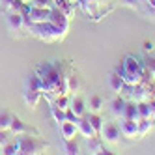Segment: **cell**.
<instances>
[{
  "mask_svg": "<svg viewBox=\"0 0 155 155\" xmlns=\"http://www.w3.org/2000/svg\"><path fill=\"white\" fill-rule=\"evenodd\" d=\"M49 13H51V9L45 6H32L28 19L34 21V23H43V21H49Z\"/></svg>",
  "mask_w": 155,
  "mask_h": 155,
  "instance_id": "277c9868",
  "label": "cell"
},
{
  "mask_svg": "<svg viewBox=\"0 0 155 155\" xmlns=\"http://www.w3.org/2000/svg\"><path fill=\"white\" fill-rule=\"evenodd\" d=\"M88 120H90L94 131L99 135V133H101V129H103V120H101V116H99L97 112H94V114H90V118H88Z\"/></svg>",
  "mask_w": 155,
  "mask_h": 155,
  "instance_id": "e0dca14e",
  "label": "cell"
},
{
  "mask_svg": "<svg viewBox=\"0 0 155 155\" xmlns=\"http://www.w3.org/2000/svg\"><path fill=\"white\" fill-rule=\"evenodd\" d=\"M52 116H54V120L56 121H65V110L64 108H58V107H52Z\"/></svg>",
  "mask_w": 155,
  "mask_h": 155,
  "instance_id": "603a6c76",
  "label": "cell"
},
{
  "mask_svg": "<svg viewBox=\"0 0 155 155\" xmlns=\"http://www.w3.org/2000/svg\"><path fill=\"white\" fill-rule=\"evenodd\" d=\"M19 142V153H41L43 150H47L49 146L43 144L38 138H26L25 135H21V138H17Z\"/></svg>",
  "mask_w": 155,
  "mask_h": 155,
  "instance_id": "6da1fadb",
  "label": "cell"
},
{
  "mask_svg": "<svg viewBox=\"0 0 155 155\" xmlns=\"http://www.w3.org/2000/svg\"><path fill=\"white\" fill-rule=\"evenodd\" d=\"M79 133L82 137H86V138H92V137H97V133L94 131V127H92V124H90V120H86L84 116L79 120Z\"/></svg>",
  "mask_w": 155,
  "mask_h": 155,
  "instance_id": "9c48e42d",
  "label": "cell"
},
{
  "mask_svg": "<svg viewBox=\"0 0 155 155\" xmlns=\"http://www.w3.org/2000/svg\"><path fill=\"white\" fill-rule=\"evenodd\" d=\"M60 133H62V137L65 140H71L75 138V135L79 133V125L75 124V121H69V120H65L60 124Z\"/></svg>",
  "mask_w": 155,
  "mask_h": 155,
  "instance_id": "8992f818",
  "label": "cell"
},
{
  "mask_svg": "<svg viewBox=\"0 0 155 155\" xmlns=\"http://www.w3.org/2000/svg\"><path fill=\"white\" fill-rule=\"evenodd\" d=\"M9 131L13 133V137H21V135H26V133H30L32 129L25 124L23 120H21L19 116H13L12 120V127H9Z\"/></svg>",
  "mask_w": 155,
  "mask_h": 155,
  "instance_id": "ba28073f",
  "label": "cell"
},
{
  "mask_svg": "<svg viewBox=\"0 0 155 155\" xmlns=\"http://www.w3.org/2000/svg\"><path fill=\"white\" fill-rule=\"evenodd\" d=\"M88 150H90L92 153H101V151H103V148H101V144L97 142V138H95V137H92V138H88Z\"/></svg>",
  "mask_w": 155,
  "mask_h": 155,
  "instance_id": "44dd1931",
  "label": "cell"
},
{
  "mask_svg": "<svg viewBox=\"0 0 155 155\" xmlns=\"http://www.w3.org/2000/svg\"><path fill=\"white\" fill-rule=\"evenodd\" d=\"M2 153H6V155H13V153H19V142L15 140H9V142H6L4 146H2Z\"/></svg>",
  "mask_w": 155,
  "mask_h": 155,
  "instance_id": "d6986e66",
  "label": "cell"
},
{
  "mask_svg": "<svg viewBox=\"0 0 155 155\" xmlns=\"http://www.w3.org/2000/svg\"><path fill=\"white\" fill-rule=\"evenodd\" d=\"M137 105H138V116H140V118H150V116H151L150 105H146V103H137Z\"/></svg>",
  "mask_w": 155,
  "mask_h": 155,
  "instance_id": "7402d4cb",
  "label": "cell"
},
{
  "mask_svg": "<svg viewBox=\"0 0 155 155\" xmlns=\"http://www.w3.org/2000/svg\"><path fill=\"white\" fill-rule=\"evenodd\" d=\"M0 4H2L6 9H9V8H12V4H13V0H0Z\"/></svg>",
  "mask_w": 155,
  "mask_h": 155,
  "instance_id": "f1b7e54d",
  "label": "cell"
},
{
  "mask_svg": "<svg viewBox=\"0 0 155 155\" xmlns=\"http://www.w3.org/2000/svg\"><path fill=\"white\" fill-rule=\"evenodd\" d=\"M65 153H69V155H77V153H81V146L75 142V138L71 140H65V146H64Z\"/></svg>",
  "mask_w": 155,
  "mask_h": 155,
  "instance_id": "ac0fdd59",
  "label": "cell"
},
{
  "mask_svg": "<svg viewBox=\"0 0 155 155\" xmlns=\"http://www.w3.org/2000/svg\"><path fill=\"white\" fill-rule=\"evenodd\" d=\"M86 105H88L86 108H90L92 112H99V110L103 108L105 101H103V97H101V95H92L90 99H88V103H86Z\"/></svg>",
  "mask_w": 155,
  "mask_h": 155,
  "instance_id": "5bb4252c",
  "label": "cell"
},
{
  "mask_svg": "<svg viewBox=\"0 0 155 155\" xmlns=\"http://www.w3.org/2000/svg\"><path fill=\"white\" fill-rule=\"evenodd\" d=\"M144 51H153V45H151V43H144Z\"/></svg>",
  "mask_w": 155,
  "mask_h": 155,
  "instance_id": "f546056e",
  "label": "cell"
},
{
  "mask_svg": "<svg viewBox=\"0 0 155 155\" xmlns=\"http://www.w3.org/2000/svg\"><path fill=\"white\" fill-rule=\"evenodd\" d=\"M12 120H13V114H9L8 110H0V131H9Z\"/></svg>",
  "mask_w": 155,
  "mask_h": 155,
  "instance_id": "9a60e30c",
  "label": "cell"
},
{
  "mask_svg": "<svg viewBox=\"0 0 155 155\" xmlns=\"http://www.w3.org/2000/svg\"><path fill=\"white\" fill-rule=\"evenodd\" d=\"M51 0H32V6H49Z\"/></svg>",
  "mask_w": 155,
  "mask_h": 155,
  "instance_id": "4316f807",
  "label": "cell"
},
{
  "mask_svg": "<svg viewBox=\"0 0 155 155\" xmlns=\"http://www.w3.org/2000/svg\"><path fill=\"white\" fill-rule=\"evenodd\" d=\"M146 68L150 69V73H155V56H151V58L146 60Z\"/></svg>",
  "mask_w": 155,
  "mask_h": 155,
  "instance_id": "d4e9b609",
  "label": "cell"
},
{
  "mask_svg": "<svg viewBox=\"0 0 155 155\" xmlns=\"http://www.w3.org/2000/svg\"><path fill=\"white\" fill-rule=\"evenodd\" d=\"M120 131H121V135H124V137L135 138V137H138V121L137 120L124 118V121H121V125H120Z\"/></svg>",
  "mask_w": 155,
  "mask_h": 155,
  "instance_id": "3957f363",
  "label": "cell"
},
{
  "mask_svg": "<svg viewBox=\"0 0 155 155\" xmlns=\"http://www.w3.org/2000/svg\"><path fill=\"white\" fill-rule=\"evenodd\" d=\"M151 116H153V120H155V105L151 107Z\"/></svg>",
  "mask_w": 155,
  "mask_h": 155,
  "instance_id": "4dcf8cb0",
  "label": "cell"
},
{
  "mask_svg": "<svg viewBox=\"0 0 155 155\" xmlns=\"http://www.w3.org/2000/svg\"><path fill=\"white\" fill-rule=\"evenodd\" d=\"M65 105H68V99H65L64 95H62V97H58V101H56V107H58V108H64V110H65V108H68Z\"/></svg>",
  "mask_w": 155,
  "mask_h": 155,
  "instance_id": "484cf974",
  "label": "cell"
},
{
  "mask_svg": "<svg viewBox=\"0 0 155 155\" xmlns=\"http://www.w3.org/2000/svg\"><path fill=\"white\" fill-rule=\"evenodd\" d=\"M49 23H51V25H54L56 28L68 30V15H65L60 8L51 9V13H49Z\"/></svg>",
  "mask_w": 155,
  "mask_h": 155,
  "instance_id": "7a4b0ae2",
  "label": "cell"
},
{
  "mask_svg": "<svg viewBox=\"0 0 155 155\" xmlns=\"http://www.w3.org/2000/svg\"><path fill=\"white\" fill-rule=\"evenodd\" d=\"M25 21H26V17L21 12H9V15H8V25L12 30H23Z\"/></svg>",
  "mask_w": 155,
  "mask_h": 155,
  "instance_id": "52a82bcc",
  "label": "cell"
},
{
  "mask_svg": "<svg viewBox=\"0 0 155 155\" xmlns=\"http://www.w3.org/2000/svg\"><path fill=\"white\" fill-rule=\"evenodd\" d=\"M108 84H110V88H112L114 92H121L125 88V81H124V77H121L120 73H112V75H110Z\"/></svg>",
  "mask_w": 155,
  "mask_h": 155,
  "instance_id": "4fadbf2b",
  "label": "cell"
},
{
  "mask_svg": "<svg viewBox=\"0 0 155 155\" xmlns=\"http://www.w3.org/2000/svg\"><path fill=\"white\" fill-rule=\"evenodd\" d=\"M26 84H28V90H41V82H39V79L36 75H32Z\"/></svg>",
  "mask_w": 155,
  "mask_h": 155,
  "instance_id": "cb8c5ba5",
  "label": "cell"
},
{
  "mask_svg": "<svg viewBox=\"0 0 155 155\" xmlns=\"http://www.w3.org/2000/svg\"><path fill=\"white\" fill-rule=\"evenodd\" d=\"M101 135L105 137V140H107V142L116 144V142H118V138H120V135H121L120 125H116V124H107V125H103Z\"/></svg>",
  "mask_w": 155,
  "mask_h": 155,
  "instance_id": "5b68a950",
  "label": "cell"
},
{
  "mask_svg": "<svg viewBox=\"0 0 155 155\" xmlns=\"http://www.w3.org/2000/svg\"><path fill=\"white\" fill-rule=\"evenodd\" d=\"M0 153H2V144H0Z\"/></svg>",
  "mask_w": 155,
  "mask_h": 155,
  "instance_id": "1f68e13d",
  "label": "cell"
},
{
  "mask_svg": "<svg viewBox=\"0 0 155 155\" xmlns=\"http://www.w3.org/2000/svg\"><path fill=\"white\" fill-rule=\"evenodd\" d=\"M124 118H127V120H140V116H138V105L137 103H127L125 101V108H124V114H121Z\"/></svg>",
  "mask_w": 155,
  "mask_h": 155,
  "instance_id": "8fae6325",
  "label": "cell"
},
{
  "mask_svg": "<svg viewBox=\"0 0 155 155\" xmlns=\"http://www.w3.org/2000/svg\"><path fill=\"white\" fill-rule=\"evenodd\" d=\"M69 107H71V110H73V112L79 116V118H82V116L86 114V101H84L82 97H75Z\"/></svg>",
  "mask_w": 155,
  "mask_h": 155,
  "instance_id": "7c38bea8",
  "label": "cell"
},
{
  "mask_svg": "<svg viewBox=\"0 0 155 155\" xmlns=\"http://www.w3.org/2000/svg\"><path fill=\"white\" fill-rule=\"evenodd\" d=\"M124 108H125V99H121V97H116L114 101L110 103V112L114 116H121L124 114Z\"/></svg>",
  "mask_w": 155,
  "mask_h": 155,
  "instance_id": "2e32d148",
  "label": "cell"
},
{
  "mask_svg": "<svg viewBox=\"0 0 155 155\" xmlns=\"http://www.w3.org/2000/svg\"><path fill=\"white\" fill-rule=\"evenodd\" d=\"M39 99H41V90H26L25 94V101L30 108H36L38 103H39Z\"/></svg>",
  "mask_w": 155,
  "mask_h": 155,
  "instance_id": "30bf717a",
  "label": "cell"
},
{
  "mask_svg": "<svg viewBox=\"0 0 155 155\" xmlns=\"http://www.w3.org/2000/svg\"><path fill=\"white\" fill-rule=\"evenodd\" d=\"M150 129H151L150 118H140V120H138V137L148 135V131H150Z\"/></svg>",
  "mask_w": 155,
  "mask_h": 155,
  "instance_id": "ffe728a7",
  "label": "cell"
},
{
  "mask_svg": "<svg viewBox=\"0 0 155 155\" xmlns=\"http://www.w3.org/2000/svg\"><path fill=\"white\" fill-rule=\"evenodd\" d=\"M73 88H75V90L79 88V81H77V77H75V79H73V77L69 79V90H73Z\"/></svg>",
  "mask_w": 155,
  "mask_h": 155,
  "instance_id": "83f0119b",
  "label": "cell"
}]
</instances>
